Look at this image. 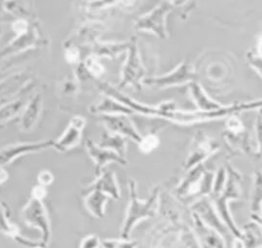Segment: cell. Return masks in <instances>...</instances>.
<instances>
[{
  "mask_svg": "<svg viewBox=\"0 0 262 248\" xmlns=\"http://www.w3.org/2000/svg\"><path fill=\"white\" fill-rule=\"evenodd\" d=\"M100 89L107 94L108 96L119 100L123 105L127 106L132 110L133 113H138L148 117H158L171 122L181 124V125H191L194 123L208 122L212 120H217L220 118L227 117L232 114H236L242 111H248L253 109H260L261 101L260 99L256 101L233 104L230 106H223L217 111L203 112V111H184L176 108L175 104L172 101H165L158 106H149L138 102L129 96L123 94L122 92L115 89L107 83H100Z\"/></svg>",
  "mask_w": 262,
  "mask_h": 248,
  "instance_id": "1",
  "label": "cell"
},
{
  "mask_svg": "<svg viewBox=\"0 0 262 248\" xmlns=\"http://www.w3.org/2000/svg\"><path fill=\"white\" fill-rule=\"evenodd\" d=\"M129 187V198L130 202L126 211V216L121 230V238L128 239L130 233L134 226L141 220L151 217L155 215L158 200H159V189H155L154 193L146 200H140L137 197V190L134 180L128 181Z\"/></svg>",
  "mask_w": 262,
  "mask_h": 248,
  "instance_id": "2",
  "label": "cell"
},
{
  "mask_svg": "<svg viewBox=\"0 0 262 248\" xmlns=\"http://www.w3.org/2000/svg\"><path fill=\"white\" fill-rule=\"evenodd\" d=\"M11 30L14 37L0 52V57L16 55L31 47L38 46L42 41L38 27L30 18H15L11 24Z\"/></svg>",
  "mask_w": 262,
  "mask_h": 248,
  "instance_id": "3",
  "label": "cell"
},
{
  "mask_svg": "<svg viewBox=\"0 0 262 248\" xmlns=\"http://www.w3.org/2000/svg\"><path fill=\"white\" fill-rule=\"evenodd\" d=\"M226 181L222 191L215 196V209L222 219L227 229L233 234L234 237H242L243 231H241L234 222L232 215L228 208V201L232 199H238L241 197V185H239V174L232 168L228 169Z\"/></svg>",
  "mask_w": 262,
  "mask_h": 248,
  "instance_id": "4",
  "label": "cell"
},
{
  "mask_svg": "<svg viewBox=\"0 0 262 248\" xmlns=\"http://www.w3.org/2000/svg\"><path fill=\"white\" fill-rule=\"evenodd\" d=\"M20 216L28 226L40 232V242L47 246L51 237V224L43 200L30 197L20 210Z\"/></svg>",
  "mask_w": 262,
  "mask_h": 248,
  "instance_id": "5",
  "label": "cell"
},
{
  "mask_svg": "<svg viewBox=\"0 0 262 248\" xmlns=\"http://www.w3.org/2000/svg\"><path fill=\"white\" fill-rule=\"evenodd\" d=\"M187 176L177 188V194L184 199L205 196L212 191L213 173L207 171L203 165H198L187 171Z\"/></svg>",
  "mask_w": 262,
  "mask_h": 248,
  "instance_id": "6",
  "label": "cell"
},
{
  "mask_svg": "<svg viewBox=\"0 0 262 248\" xmlns=\"http://www.w3.org/2000/svg\"><path fill=\"white\" fill-rule=\"evenodd\" d=\"M171 9L172 5L169 2L160 3L149 12L138 17L135 22V28L139 31L152 33L160 38H167L168 31L166 23Z\"/></svg>",
  "mask_w": 262,
  "mask_h": 248,
  "instance_id": "7",
  "label": "cell"
},
{
  "mask_svg": "<svg viewBox=\"0 0 262 248\" xmlns=\"http://www.w3.org/2000/svg\"><path fill=\"white\" fill-rule=\"evenodd\" d=\"M218 149L219 144L216 140L203 133L202 131H199L195 133L191 141L187 157L183 165V169L188 171L195 166L203 164V162L212 156L215 152H217Z\"/></svg>",
  "mask_w": 262,
  "mask_h": 248,
  "instance_id": "8",
  "label": "cell"
},
{
  "mask_svg": "<svg viewBox=\"0 0 262 248\" xmlns=\"http://www.w3.org/2000/svg\"><path fill=\"white\" fill-rule=\"evenodd\" d=\"M53 139H43L38 141H26V142H14L5 144L0 148V166L5 167L12 163L17 158L38 153L49 148H52Z\"/></svg>",
  "mask_w": 262,
  "mask_h": 248,
  "instance_id": "9",
  "label": "cell"
},
{
  "mask_svg": "<svg viewBox=\"0 0 262 248\" xmlns=\"http://www.w3.org/2000/svg\"><path fill=\"white\" fill-rule=\"evenodd\" d=\"M128 55L124 65L121 86H133L138 88L139 82L144 76V67L140 59L137 40L133 38L129 42Z\"/></svg>",
  "mask_w": 262,
  "mask_h": 248,
  "instance_id": "10",
  "label": "cell"
},
{
  "mask_svg": "<svg viewBox=\"0 0 262 248\" xmlns=\"http://www.w3.org/2000/svg\"><path fill=\"white\" fill-rule=\"evenodd\" d=\"M194 78L195 73L192 67L186 63H181L170 73H167L159 77L147 78L145 80H142V82L148 86L157 88H168L192 82Z\"/></svg>",
  "mask_w": 262,
  "mask_h": 248,
  "instance_id": "11",
  "label": "cell"
},
{
  "mask_svg": "<svg viewBox=\"0 0 262 248\" xmlns=\"http://www.w3.org/2000/svg\"><path fill=\"white\" fill-rule=\"evenodd\" d=\"M85 125L86 120L84 117L79 115L74 116L69 122L62 134L57 139H53L52 148L58 152H68L76 148L81 142Z\"/></svg>",
  "mask_w": 262,
  "mask_h": 248,
  "instance_id": "12",
  "label": "cell"
},
{
  "mask_svg": "<svg viewBox=\"0 0 262 248\" xmlns=\"http://www.w3.org/2000/svg\"><path fill=\"white\" fill-rule=\"evenodd\" d=\"M85 147L89 157L92 159L95 165V175L97 176L110 163H117L120 165H127V161L124 157L120 156L117 152L101 148L91 139H86Z\"/></svg>",
  "mask_w": 262,
  "mask_h": 248,
  "instance_id": "13",
  "label": "cell"
},
{
  "mask_svg": "<svg viewBox=\"0 0 262 248\" xmlns=\"http://www.w3.org/2000/svg\"><path fill=\"white\" fill-rule=\"evenodd\" d=\"M192 210L204 223L217 231L220 235L227 234V226L219 217L216 209L213 207V204L210 200L206 198L198 199V201H195L192 205Z\"/></svg>",
  "mask_w": 262,
  "mask_h": 248,
  "instance_id": "14",
  "label": "cell"
},
{
  "mask_svg": "<svg viewBox=\"0 0 262 248\" xmlns=\"http://www.w3.org/2000/svg\"><path fill=\"white\" fill-rule=\"evenodd\" d=\"M101 121L112 133L129 137L135 142H138L141 138V135L127 115H102Z\"/></svg>",
  "mask_w": 262,
  "mask_h": 248,
  "instance_id": "15",
  "label": "cell"
},
{
  "mask_svg": "<svg viewBox=\"0 0 262 248\" xmlns=\"http://www.w3.org/2000/svg\"><path fill=\"white\" fill-rule=\"evenodd\" d=\"M31 89V85L29 82H26L20 89L18 90V95L0 106V126H4L8 122L12 121L16 117H19L25 106L27 105V100L23 97L24 94L28 93Z\"/></svg>",
  "mask_w": 262,
  "mask_h": 248,
  "instance_id": "16",
  "label": "cell"
},
{
  "mask_svg": "<svg viewBox=\"0 0 262 248\" xmlns=\"http://www.w3.org/2000/svg\"><path fill=\"white\" fill-rule=\"evenodd\" d=\"M43 109V100L41 94H35L28 100L21 114L19 115V129L28 132L37 125Z\"/></svg>",
  "mask_w": 262,
  "mask_h": 248,
  "instance_id": "17",
  "label": "cell"
},
{
  "mask_svg": "<svg viewBox=\"0 0 262 248\" xmlns=\"http://www.w3.org/2000/svg\"><path fill=\"white\" fill-rule=\"evenodd\" d=\"M192 217L200 242L203 244L204 248H225V242L222 235L204 223L194 212H192Z\"/></svg>",
  "mask_w": 262,
  "mask_h": 248,
  "instance_id": "18",
  "label": "cell"
},
{
  "mask_svg": "<svg viewBox=\"0 0 262 248\" xmlns=\"http://www.w3.org/2000/svg\"><path fill=\"white\" fill-rule=\"evenodd\" d=\"M92 189L99 190L115 200H118L121 197L120 188L116 178V174L111 170L103 169L96 176V179L92 182V184H90L88 190Z\"/></svg>",
  "mask_w": 262,
  "mask_h": 248,
  "instance_id": "19",
  "label": "cell"
},
{
  "mask_svg": "<svg viewBox=\"0 0 262 248\" xmlns=\"http://www.w3.org/2000/svg\"><path fill=\"white\" fill-rule=\"evenodd\" d=\"M108 201V196L99 190H88V194L84 199V204L87 211L96 218H102L105 214V205Z\"/></svg>",
  "mask_w": 262,
  "mask_h": 248,
  "instance_id": "20",
  "label": "cell"
},
{
  "mask_svg": "<svg viewBox=\"0 0 262 248\" xmlns=\"http://www.w3.org/2000/svg\"><path fill=\"white\" fill-rule=\"evenodd\" d=\"M189 92L199 111L211 112V111H217L223 107L219 102L213 100L202 88V86L195 82H190Z\"/></svg>",
  "mask_w": 262,
  "mask_h": 248,
  "instance_id": "21",
  "label": "cell"
},
{
  "mask_svg": "<svg viewBox=\"0 0 262 248\" xmlns=\"http://www.w3.org/2000/svg\"><path fill=\"white\" fill-rule=\"evenodd\" d=\"M90 111L93 114H102V115H130L133 114L132 110L127 106L123 105L119 100L106 96L102 98L97 105L91 107Z\"/></svg>",
  "mask_w": 262,
  "mask_h": 248,
  "instance_id": "22",
  "label": "cell"
},
{
  "mask_svg": "<svg viewBox=\"0 0 262 248\" xmlns=\"http://www.w3.org/2000/svg\"><path fill=\"white\" fill-rule=\"evenodd\" d=\"M0 233L13 239L20 235L19 228L10 219V211L7 205L0 199Z\"/></svg>",
  "mask_w": 262,
  "mask_h": 248,
  "instance_id": "23",
  "label": "cell"
},
{
  "mask_svg": "<svg viewBox=\"0 0 262 248\" xmlns=\"http://www.w3.org/2000/svg\"><path fill=\"white\" fill-rule=\"evenodd\" d=\"M25 76L23 73L17 72L8 75L4 79L0 80V99L12 94L13 92H17L20 87L26 83Z\"/></svg>",
  "mask_w": 262,
  "mask_h": 248,
  "instance_id": "24",
  "label": "cell"
},
{
  "mask_svg": "<svg viewBox=\"0 0 262 248\" xmlns=\"http://www.w3.org/2000/svg\"><path fill=\"white\" fill-rule=\"evenodd\" d=\"M1 5L3 10L15 18H30L29 2L26 0H2Z\"/></svg>",
  "mask_w": 262,
  "mask_h": 248,
  "instance_id": "25",
  "label": "cell"
},
{
  "mask_svg": "<svg viewBox=\"0 0 262 248\" xmlns=\"http://www.w3.org/2000/svg\"><path fill=\"white\" fill-rule=\"evenodd\" d=\"M98 146L101 147V148L113 150V151L117 152L122 157L125 156L126 149H127L125 138L123 136L119 135V134H116V133H111V134L104 133L102 135L101 141Z\"/></svg>",
  "mask_w": 262,
  "mask_h": 248,
  "instance_id": "26",
  "label": "cell"
},
{
  "mask_svg": "<svg viewBox=\"0 0 262 248\" xmlns=\"http://www.w3.org/2000/svg\"><path fill=\"white\" fill-rule=\"evenodd\" d=\"M252 201H251V211L254 216V222L260 224L261 221V176L260 173L257 172L255 174L254 187L252 193Z\"/></svg>",
  "mask_w": 262,
  "mask_h": 248,
  "instance_id": "27",
  "label": "cell"
},
{
  "mask_svg": "<svg viewBox=\"0 0 262 248\" xmlns=\"http://www.w3.org/2000/svg\"><path fill=\"white\" fill-rule=\"evenodd\" d=\"M129 43H107L97 44L93 48V53L96 57L98 56H115L120 52L126 50Z\"/></svg>",
  "mask_w": 262,
  "mask_h": 248,
  "instance_id": "28",
  "label": "cell"
},
{
  "mask_svg": "<svg viewBox=\"0 0 262 248\" xmlns=\"http://www.w3.org/2000/svg\"><path fill=\"white\" fill-rule=\"evenodd\" d=\"M256 222L249 225L246 230V232H243V240H244V248H260L261 247V238L260 233L254 232V226ZM258 224V223H257Z\"/></svg>",
  "mask_w": 262,
  "mask_h": 248,
  "instance_id": "29",
  "label": "cell"
},
{
  "mask_svg": "<svg viewBox=\"0 0 262 248\" xmlns=\"http://www.w3.org/2000/svg\"><path fill=\"white\" fill-rule=\"evenodd\" d=\"M137 143H138V149L141 153L148 154L159 147L160 140L156 134L149 133V134H146L145 136H141L140 140Z\"/></svg>",
  "mask_w": 262,
  "mask_h": 248,
  "instance_id": "30",
  "label": "cell"
},
{
  "mask_svg": "<svg viewBox=\"0 0 262 248\" xmlns=\"http://www.w3.org/2000/svg\"><path fill=\"white\" fill-rule=\"evenodd\" d=\"M227 120L225 122V127L227 130L228 135L231 136H237L241 134H244L245 132V125L243 122L235 116V114L227 116Z\"/></svg>",
  "mask_w": 262,
  "mask_h": 248,
  "instance_id": "31",
  "label": "cell"
},
{
  "mask_svg": "<svg viewBox=\"0 0 262 248\" xmlns=\"http://www.w3.org/2000/svg\"><path fill=\"white\" fill-rule=\"evenodd\" d=\"M100 246L102 248H137L134 241L128 239H103L100 240Z\"/></svg>",
  "mask_w": 262,
  "mask_h": 248,
  "instance_id": "32",
  "label": "cell"
},
{
  "mask_svg": "<svg viewBox=\"0 0 262 248\" xmlns=\"http://www.w3.org/2000/svg\"><path fill=\"white\" fill-rule=\"evenodd\" d=\"M84 68L89 74L95 77H99L104 72L103 66L98 61V58L95 55L88 56L84 61Z\"/></svg>",
  "mask_w": 262,
  "mask_h": 248,
  "instance_id": "33",
  "label": "cell"
},
{
  "mask_svg": "<svg viewBox=\"0 0 262 248\" xmlns=\"http://www.w3.org/2000/svg\"><path fill=\"white\" fill-rule=\"evenodd\" d=\"M226 176H227V171L225 168L222 167L217 171L215 178H213V184H212V193L214 194V196L218 195L224 188Z\"/></svg>",
  "mask_w": 262,
  "mask_h": 248,
  "instance_id": "34",
  "label": "cell"
},
{
  "mask_svg": "<svg viewBox=\"0 0 262 248\" xmlns=\"http://www.w3.org/2000/svg\"><path fill=\"white\" fill-rule=\"evenodd\" d=\"M64 59L69 64H77L80 59V50L75 46H68L64 49Z\"/></svg>",
  "mask_w": 262,
  "mask_h": 248,
  "instance_id": "35",
  "label": "cell"
},
{
  "mask_svg": "<svg viewBox=\"0 0 262 248\" xmlns=\"http://www.w3.org/2000/svg\"><path fill=\"white\" fill-rule=\"evenodd\" d=\"M99 247H100V239L96 235H88L81 241L79 248H99Z\"/></svg>",
  "mask_w": 262,
  "mask_h": 248,
  "instance_id": "36",
  "label": "cell"
},
{
  "mask_svg": "<svg viewBox=\"0 0 262 248\" xmlns=\"http://www.w3.org/2000/svg\"><path fill=\"white\" fill-rule=\"evenodd\" d=\"M53 180H54V176L52 172L47 169H43L38 173V176H37L38 184L47 187V185H50L53 182Z\"/></svg>",
  "mask_w": 262,
  "mask_h": 248,
  "instance_id": "37",
  "label": "cell"
},
{
  "mask_svg": "<svg viewBox=\"0 0 262 248\" xmlns=\"http://www.w3.org/2000/svg\"><path fill=\"white\" fill-rule=\"evenodd\" d=\"M47 195V191H46V187L41 185V184H36L33 187L32 192H31V197L35 198V199H39V200H43Z\"/></svg>",
  "mask_w": 262,
  "mask_h": 248,
  "instance_id": "38",
  "label": "cell"
},
{
  "mask_svg": "<svg viewBox=\"0 0 262 248\" xmlns=\"http://www.w3.org/2000/svg\"><path fill=\"white\" fill-rule=\"evenodd\" d=\"M9 178L8 171L5 169V167L0 166V184L5 183Z\"/></svg>",
  "mask_w": 262,
  "mask_h": 248,
  "instance_id": "39",
  "label": "cell"
},
{
  "mask_svg": "<svg viewBox=\"0 0 262 248\" xmlns=\"http://www.w3.org/2000/svg\"><path fill=\"white\" fill-rule=\"evenodd\" d=\"M187 0H170L169 3L172 5V6H180L182 5L184 2H186Z\"/></svg>",
  "mask_w": 262,
  "mask_h": 248,
  "instance_id": "40",
  "label": "cell"
},
{
  "mask_svg": "<svg viewBox=\"0 0 262 248\" xmlns=\"http://www.w3.org/2000/svg\"><path fill=\"white\" fill-rule=\"evenodd\" d=\"M29 248H46V246L43 245L40 241H38L35 245H33V246H31V247H29Z\"/></svg>",
  "mask_w": 262,
  "mask_h": 248,
  "instance_id": "41",
  "label": "cell"
},
{
  "mask_svg": "<svg viewBox=\"0 0 262 248\" xmlns=\"http://www.w3.org/2000/svg\"><path fill=\"white\" fill-rule=\"evenodd\" d=\"M0 67H1V63H0Z\"/></svg>",
  "mask_w": 262,
  "mask_h": 248,
  "instance_id": "42",
  "label": "cell"
}]
</instances>
